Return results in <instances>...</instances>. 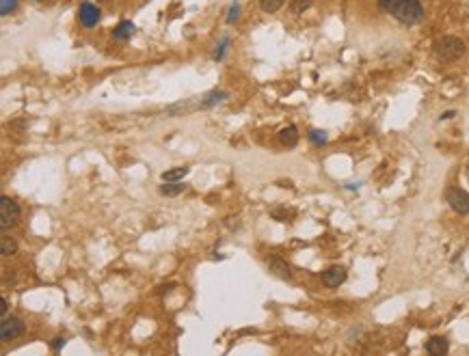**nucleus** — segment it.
<instances>
[{
	"label": "nucleus",
	"mask_w": 469,
	"mask_h": 356,
	"mask_svg": "<svg viewBox=\"0 0 469 356\" xmlns=\"http://www.w3.org/2000/svg\"><path fill=\"white\" fill-rule=\"evenodd\" d=\"M307 139L314 143V145H325V143L329 141V134H327L325 130H309Z\"/></svg>",
	"instance_id": "obj_16"
},
{
	"label": "nucleus",
	"mask_w": 469,
	"mask_h": 356,
	"mask_svg": "<svg viewBox=\"0 0 469 356\" xmlns=\"http://www.w3.org/2000/svg\"><path fill=\"white\" fill-rule=\"evenodd\" d=\"M20 218V205L13 201V199L9 196H3L0 199V227L3 229H9L17 223Z\"/></svg>",
	"instance_id": "obj_4"
},
{
	"label": "nucleus",
	"mask_w": 469,
	"mask_h": 356,
	"mask_svg": "<svg viewBox=\"0 0 469 356\" xmlns=\"http://www.w3.org/2000/svg\"><path fill=\"white\" fill-rule=\"evenodd\" d=\"M15 7H17V0H0V13L3 15L13 13Z\"/></svg>",
	"instance_id": "obj_19"
},
{
	"label": "nucleus",
	"mask_w": 469,
	"mask_h": 356,
	"mask_svg": "<svg viewBox=\"0 0 469 356\" xmlns=\"http://www.w3.org/2000/svg\"><path fill=\"white\" fill-rule=\"evenodd\" d=\"M98 3H108V0H98Z\"/></svg>",
	"instance_id": "obj_25"
},
{
	"label": "nucleus",
	"mask_w": 469,
	"mask_h": 356,
	"mask_svg": "<svg viewBox=\"0 0 469 356\" xmlns=\"http://www.w3.org/2000/svg\"><path fill=\"white\" fill-rule=\"evenodd\" d=\"M467 177H469V166H467Z\"/></svg>",
	"instance_id": "obj_26"
},
{
	"label": "nucleus",
	"mask_w": 469,
	"mask_h": 356,
	"mask_svg": "<svg viewBox=\"0 0 469 356\" xmlns=\"http://www.w3.org/2000/svg\"><path fill=\"white\" fill-rule=\"evenodd\" d=\"M454 114H456L454 110H445V112L441 114V121H443V119H452V117H454Z\"/></svg>",
	"instance_id": "obj_23"
},
{
	"label": "nucleus",
	"mask_w": 469,
	"mask_h": 356,
	"mask_svg": "<svg viewBox=\"0 0 469 356\" xmlns=\"http://www.w3.org/2000/svg\"><path fill=\"white\" fill-rule=\"evenodd\" d=\"M268 270L273 272V274H277L279 279H292V270H290V266L286 264L284 259H279V257H273L268 261Z\"/></svg>",
	"instance_id": "obj_9"
},
{
	"label": "nucleus",
	"mask_w": 469,
	"mask_h": 356,
	"mask_svg": "<svg viewBox=\"0 0 469 356\" xmlns=\"http://www.w3.org/2000/svg\"><path fill=\"white\" fill-rule=\"evenodd\" d=\"M7 307H9V300H7V298H3V315L7 313Z\"/></svg>",
	"instance_id": "obj_24"
},
{
	"label": "nucleus",
	"mask_w": 469,
	"mask_h": 356,
	"mask_svg": "<svg viewBox=\"0 0 469 356\" xmlns=\"http://www.w3.org/2000/svg\"><path fill=\"white\" fill-rule=\"evenodd\" d=\"M189 166H178V169H171V171H164L162 173V182H182L186 175H189Z\"/></svg>",
	"instance_id": "obj_12"
},
{
	"label": "nucleus",
	"mask_w": 469,
	"mask_h": 356,
	"mask_svg": "<svg viewBox=\"0 0 469 356\" xmlns=\"http://www.w3.org/2000/svg\"><path fill=\"white\" fill-rule=\"evenodd\" d=\"M78 22L85 26V28H93L98 22H100V9L98 5L93 3H80V9H78Z\"/></svg>",
	"instance_id": "obj_6"
},
{
	"label": "nucleus",
	"mask_w": 469,
	"mask_h": 356,
	"mask_svg": "<svg viewBox=\"0 0 469 356\" xmlns=\"http://www.w3.org/2000/svg\"><path fill=\"white\" fill-rule=\"evenodd\" d=\"M450 350V343H447L445 337H430L426 341V352L433 354V356H443Z\"/></svg>",
	"instance_id": "obj_8"
},
{
	"label": "nucleus",
	"mask_w": 469,
	"mask_h": 356,
	"mask_svg": "<svg viewBox=\"0 0 469 356\" xmlns=\"http://www.w3.org/2000/svg\"><path fill=\"white\" fill-rule=\"evenodd\" d=\"M435 52H437V56L443 58V61H456L465 54V44L458 37L447 35V37H441L435 44Z\"/></svg>",
	"instance_id": "obj_2"
},
{
	"label": "nucleus",
	"mask_w": 469,
	"mask_h": 356,
	"mask_svg": "<svg viewBox=\"0 0 469 356\" xmlns=\"http://www.w3.org/2000/svg\"><path fill=\"white\" fill-rule=\"evenodd\" d=\"M284 3L286 0H259V7H262V11H266V13H275L284 7Z\"/></svg>",
	"instance_id": "obj_14"
},
{
	"label": "nucleus",
	"mask_w": 469,
	"mask_h": 356,
	"mask_svg": "<svg viewBox=\"0 0 469 356\" xmlns=\"http://www.w3.org/2000/svg\"><path fill=\"white\" fill-rule=\"evenodd\" d=\"M227 48H229V37H223L221 46H218V48H216V52H214V61H223V56H225Z\"/></svg>",
	"instance_id": "obj_20"
},
{
	"label": "nucleus",
	"mask_w": 469,
	"mask_h": 356,
	"mask_svg": "<svg viewBox=\"0 0 469 356\" xmlns=\"http://www.w3.org/2000/svg\"><path fill=\"white\" fill-rule=\"evenodd\" d=\"M132 35H134V24L130 19H123V22H119L112 30V39H117V41H126Z\"/></svg>",
	"instance_id": "obj_11"
},
{
	"label": "nucleus",
	"mask_w": 469,
	"mask_h": 356,
	"mask_svg": "<svg viewBox=\"0 0 469 356\" xmlns=\"http://www.w3.org/2000/svg\"><path fill=\"white\" fill-rule=\"evenodd\" d=\"M290 216H294V212H292V209H286V207H277V209H273V218H277V221H292Z\"/></svg>",
	"instance_id": "obj_18"
},
{
	"label": "nucleus",
	"mask_w": 469,
	"mask_h": 356,
	"mask_svg": "<svg viewBox=\"0 0 469 356\" xmlns=\"http://www.w3.org/2000/svg\"><path fill=\"white\" fill-rule=\"evenodd\" d=\"M24 332V322L20 318H3L0 322V341H11Z\"/></svg>",
	"instance_id": "obj_5"
},
{
	"label": "nucleus",
	"mask_w": 469,
	"mask_h": 356,
	"mask_svg": "<svg viewBox=\"0 0 469 356\" xmlns=\"http://www.w3.org/2000/svg\"><path fill=\"white\" fill-rule=\"evenodd\" d=\"M344 281H346V268H344V266H333V268L322 272V283H325V287L335 289V287L342 285Z\"/></svg>",
	"instance_id": "obj_7"
},
{
	"label": "nucleus",
	"mask_w": 469,
	"mask_h": 356,
	"mask_svg": "<svg viewBox=\"0 0 469 356\" xmlns=\"http://www.w3.org/2000/svg\"><path fill=\"white\" fill-rule=\"evenodd\" d=\"M186 190V184H180V182H164L160 186V194H166V196H175Z\"/></svg>",
	"instance_id": "obj_13"
},
{
	"label": "nucleus",
	"mask_w": 469,
	"mask_h": 356,
	"mask_svg": "<svg viewBox=\"0 0 469 356\" xmlns=\"http://www.w3.org/2000/svg\"><path fill=\"white\" fill-rule=\"evenodd\" d=\"M65 343H67V339H65V337H54V339H52V343H50V348H52V352H59Z\"/></svg>",
	"instance_id": "obj_22"
},
{
	"label": "nucleus",
	"mask_w": 469,
	"mask_h": 356,
	"mask_svg": "<svg viewBox=\"0 0 469 356\" xmlns=\"http://www.w3.org/2000/svg\"><path fill=\"white\" fill-rule=\"evenodd\" d=\"M445 201L456 214H461V216L469 214V194L463 190V188H456V186L447 188V190H445Z\"/></svg>",
	"instance_id": "obj_3"
},
{
	"label": "nucleus",
	"mask_w": 469,
	"mask_h": 356,
	"mask_svg": "<svg viewBox=\"0 0 469 356\" xmlns=\"http://www.w3.org/2000/svg\"><path fill=\"white\" fill-rule=\"evenodd\" d=\"M379 7L406 26L418 24L424 17V7L420 0H379Z\"/></svg>",
	"instance_id": "obj_1"
},
{
	"label": "nucleus",
	"mask_w": 469,
	"mask_h": 356,
	"mask_svg": "<svg viewBox=\"0 0 469 356\" xmlns=\"http://www.w3.org/2000/svg\"><path fill=\"white\" fill-rule=\"evenodd\" d=\"M238 15H240V5L234 3L232 7H229V11H227V24H234L238 19Z\"/></svg>",
	"instance_id": "obj_21"
},
{
	"label": "nucleus",
	"mask_w": 469,
	"mask_h": 356,
	"mask_svg": "<svg viewBox=\"0 0 469 356\" xmlns=\"http://www.w3.org/2000/svg\"><path fill=\"white\" fill-rule=\"evenodd\" d=\"M311 3H314V0H292V3H290V11L294 13V15H298V13L307 11V9L311 7Z\"/></svg>",
	"instance_id": "obj_15"
},
{
	"label": "nucleus",
	"mask_w": 469,
	"mask_h": 356,
	"mask_svg": "<svg viewBox=\"0 0 469 356\" xmlns=\"http://www.w3.org/2000/svg\"><path fill=\"white\" fill-rule=\"evenodd\" d=\"M279 143L284 145V147H296V143H298V130H296V125H288V128H284L279 132Z\"/></svg>",
	"instance_id": "obj_10"
},
{
	"label": "nucleus",
	"mask_w": 469,
	"mask_h": 356,
	"mask_svg": "<svg viewBox=\"0 0 469 356\" xmlns=\"http://www.w3.org/2000/svg\"><path fill=\"white\" fill-rule=\"evenodd\" d=\"M0 246H3V255L5 257H9V255H15L17 253V244L13 242V240L11 238H3V242H0Z\"/></svg>",
	"instance_id": "obj_17"
}]
</instances>
